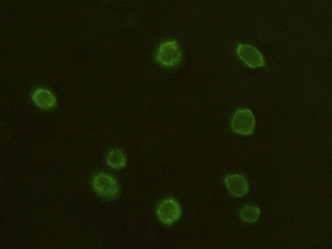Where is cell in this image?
<instances>
[{
    "mask_svg": "<svg viewBox=\"0 0 332 249\" xmlns=\"http://www.w3.org/2000/svg\"><path fill=\"white\" fill-rule=\"evenodd\" d=\"M91 185L97 194L107 200L115 198L120 190L116 179L111 175L104 172H98L93 176Z\"/></svg>",
    "mask_w": 332,
    "mask_h": 249,
    "instance_id": "cell-1",
    "label": "cell"
},
{
    "mask_svg": "<svg viewBox=\"0 0 332 249\" xmlns=\"http://www.w3.org/2000/svg\"><path fill=\"white\" fill-rule=\"evenodd\" d=\"M156 58L157 61L165 67L175 66L179 64L182 58V51L178 43L168 40L159 47Z\"/></svg>",
    "mask_w": 332,
    "mask_h": 249,
    "instance_id": "cell-2",
    "label": "cell"
},
{
    "mask_svg": "<svg viewBox=\"0 0 332 249\" xmlns=\"http://www.w3.org/2000/svg\"><path fill=\"white\" fill-rule=\"evenodd\" d=\"M255 117L248 109H240L235 112L231 120V127L236 134L250 136L254 133Z\"/></svg>",
    "mask_w": 332,
    "mask_h": 249,
    "instance_id": "cell-3",
    "label": "cell"
},
{
    "mask_svg": "<svg viewBox=\"0 0 332 249\" xmlns=\"http://www.w3.org/2000/svg\"><path fill=\"white\" fill-rule=\"evenodd\" d=\"M156 214L162 223L170 225L179 219L182 210L177 201L174 198H168L159 203L157 208Z\"/></svg>",
    "mask_w": 332,
    "mask_h": 249,
    "instance_id": "cell-4",
    "label": "cell"
},
{
    "mask_svg": "<svg viewBox=\"0 0 332 249\" xmlns=\"http://www.w3.org/2000/svg\"><path fill=\"white\" fill-rule=\"evenodd\" d=\"M237 53L240 58L251 68L265 66L264 58L255 47L249 44H239Z\"/></svg>",
    "mask_w": 332,
    "mask_h": 249,
    "instance_id": "cell-5",
    "label": "cell"
},
{
    "mask_svg": "<svg viewBox=\"0 0 332 249\" xmlns=\"http://www.w3.org/2000/svg\"><path fill=\"white\" fill-rule=\"evenodd\" d=\"M225 183L229 191L235 196H243L248 192V183L242 175L234 174L228 176Z\"/></svg>",
    "mask_w": 332,
    "mask_h": 249,
    "instance_id": "cell-6",
    "label": "cell"
},
{
    "mask_svg": "<svg viewBox=\"0 0 332 249\" xmlns=\"http://www.w3.org/2000/svg\"><path fill=\"white\" fill-rule=\"evenodd\" d=\"M32 98L36 105L43 110H50L57 104L56 96L49 90L39 88L33 93Z\"/></svg>",
    "mask_w": 332,
    "mask_h": 249,
    "instance_id": "cell-7",
    "label": "cell"
},
{
    "mask_svg": "<svg viewBox=\"0 0 332 249\" xmlns=\"http://www.w3.org/2000/svg\"><path fill=\"white\" fill-rule=\"evenodd\" d=\"M106 162L111 168L119 170L124 168L127 162V159L124 152L118 148L111 149L107 154Z\"/></svg>",
    "mask_w": 332,
    "mask_h": 249,
    "instance_id": "cell-8",
    "label": "cell"
},
{
    "mask_svg": "<svg viewBox=\"0 0 332 249\" xmlns=\"http://www.w3.org/2000/svg\"><path fill=\"white\" fill-rule=\"evenodd\" d=\"M260 215L258 208L252 206H246L240 211L241 218L244 221L252 223L256 221Z\"/></svg>",
    "mask_w": 332,
    "mask_h": 249,
    "instance_id": "cell-9",
    "label": "cell"
}]
</instances>
